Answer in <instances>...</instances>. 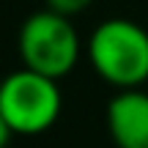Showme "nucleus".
<instances>
[{
	"mask_svg": "<svg viewBox=\"0 0 148 148\" xmlns=\"http://www.w3.org/2000/svg\"><path fill=\"white\" fill-rule=\"evenodd\" d=\"M63 96L58 79L22 66L0 88V129L8 134H41L58 121Z\"/></svg>",
	"mask_w": 148,
	"mask_h": 148,
	"instance_id": "f257e3e1",
	"label": "nucleus"
},
{
	"mask_svg": "<svg viewBox=\"0 0 148 148\" xmlns=\"http://www.w3.org/2000/svg\"><path fill=\"white\" fill-rule=\"evenodd\" d=\"M88 58L104 82L140 88L148 79V30L132 19H107L90 33Z\"/></svg>",
	"mask_w": 148,
	"mask_h": 148,
	"instance_id": "f03ea898",
	"label": "nucleus"
},
{
	"mask_svg": "<svg viewBox=\"0 0 148 148\" xmlns=\"http://www.w3.org/2000/svg\"><path fill=\"white\" fill-rule=\"evenodd\" d=\"M19 58L27 69L47 77H66L79 60V36L71 16L52 8L30 14L19 27Z\"/></svg>",
	"mask_w": 148,
	"mask_h": 148,
	"instance_id": "7ed1b4c3",
	"label": "nucleus"
},
{
	"mask_svg": "<svg viewBox=\"0 0 148 148\" xmlns=\"http://www.w3.org/2000/svg\"><path fill=\"white\" fill-rule=\"evenodd\" d=\"M104 121L115 148H148V93L140 88H118L107 101Z\"/></svg>",
	"mask_w": 148,
	"mask_h": 148,
	"instance_id": "20e7f679",
	"label": "nucleus"
},
{
	"mask_svg": "<svg viewBox=\"0 0 148 148\" xmlns=\"http://www.w3.org/2000/svg\"><path fill=\"white\" fill-rule=\"evenodd\" d=\"M90 3H93V0H47V8L58 11V14H63V16H74V14H79V11H85Z\"/></svg>",
	"mask_w": 148,
	"mask_h": 148,
	"instance_id": "39448f33",
	"label": "nucleus"
}]
</instances>
